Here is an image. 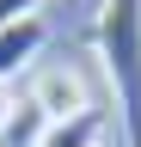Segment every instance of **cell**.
I'll return each instance as SVG.
<instances>
[{
	"label": "cell",
	"instance_id": "1",
	"mask_svg": "<svg viewBox=\"0 0 141 147\" xmlns=\"http://www.w3.org/2000/svg\"><path fill=\"white\" fill-rule=\"evenodd\" d=\"M92 43H98V61L117 92L123 147H141V0H104Z\"/></svg>",
	"mask_w": 141,
	"mask_h": 147
},
{
	"label": "cell",
	"instance_id": "2",
	"mask_svg": "<svg viewBox=\"0 0 141 147\" xmlns=\"http://www.w3.org/2000/svg\"><path fill=\"white\" fill-rule=\"evenodd\" d=\"M31 98L43 104V117H49V123H67V117H86V110H92L74 67H43V74H37V86H31Z\"/></svg>",
	"mask_w": 141,
	"mask_h": 147
},
{
	"label": "cell",
	"instance_id": "3",
	"mask_svg": "<svg viewBox=\"0 0 141 147\" xmlns=\"http://www.w3.org/2000/svg\"><path fill=\"white\" fill-rule=\"evenodd\" d=\"M43 37H49V31H43L37 12H31V18H12V25H0V86H6L12 74H19L31 55L43 49Z\"/></svg>",
	"mask_w": 141,
	"mask_h": 147
},
{
	"label": "cell",
	"instance_id": "4",
	"mask_svg": "<svg viewBox=\"0 0 141 147\" xmlns=\"http://www.w3.org/2000/svg\"><path fill=\"white\" fill-rule=\"evenodd\" d=\"M43 135H49L43 104H37V98H12L6 123H0V147H43Z\"/></svg>",
	"mask_w": 141,
	"mask_h": 147
},
{
	"label": "cell",
	"instance_id": "5",
	"mask_svg": "<svg viewBox=\"0 0 141 147\" xmlns=\"http://www.w3.org/2000/svg\"><path fill=\"white\" fill-rule=\"evenodd\" d=\"M104 141V110H86V117H67V123H49L43 147H98Z\"/></svg>",
	"mask_w": 141,
	"mask_h": 147
},
{
	"label": "cell",
	"instance_id": "6",
	"mask_svg": "<svg viewBox=\"0 0 141 147\" xmlns=\"http://www.w3.org/2000/svg\"><path fill=\"white\" fill-rule=\"evenodd\" d=\"M43 0H0V25H12V18H31Z\"/></svg>",
	"mask_w": 141,
	"mask_h": 147
},
{
	"label": "cell",
	"instance_id": "7",
	"mask_svg": "<svg viewBox=\"0 0 141 147\" xmlns=\"http://www.w3.org/2000/svg\"><path fill=\"white\" fill-rule=\"evenodd\" d=\"M6 110H12V98H6V86H0V123H6Z\"/></svg>",
	"mask_w": 141,
	"mask_h": 147
}]
</instances>
